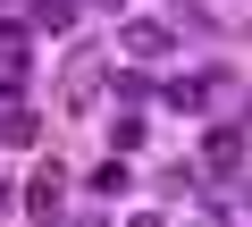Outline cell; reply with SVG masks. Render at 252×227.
<instances>
[{"mask_svg": "<svg viewBox=\"0 0 252 227\" xmlns=\"http://www.w3.org/2000/svg\"><path fill=\"white\" fill-rule=\"evenodd\" d=\"M0 143H17V152H34V143H42V118L26 109V93H17V84H0Z\"/></svg>", "mask_w": 252, "mask_h": 227, "instance_id": "6da1fadb", "label": "cell"}, {"mask_svg": "<svg viewBox=\"0 0 252 227\" xmlns=\"http://www.w3.org/2000/svg\"><path fill=\"white\" fill-rule=\"evenodd\" d=\"M118 51H126V59H168V51H177V34H168L160 17H135V26L118 34Z\"/></svg>", "mask_w": 252, "mask_h": 227, "instance_id": "7a4b0ae2", "label": "cell"}, {"mask_svg": "<svg viewBox=\"0 0 252 227\" xmlns=\"http://www.w3.org/2000/svg\"><path fill=\"white\" fill-rule=\"evenodd\" d=\"M235 160H244V135H235V127H210V135H202V168H219V177H227Z\"/></svg>", "mask_w": 252, "mask_h": 227, "instance_id": "3957f363", "label": "cell"}, {"mask_svg": "<svg viewBox=\"0 0 252 227\" xmlns=\"http://www.w3.org/2000/svg\"><path fill=\"white\" fill-rule=\"evenodd\" d=\"M0 67H9V76L34 67V26H0Z\"/></svg>", "mask_w": 252, "mask_h": 227, "instance_id": "277c9868", "label": "cell"}, {"mask_svg": "<svg viewBox=\"0 0 252 227\" xmlns=\"http://www.w3.org/2000/svg\"><path fill=\"white\" fill-rule=\"evenodd\" d=\"M59 194H67V177H59V168H42V177L26 185V219H51V210H59Z\"/></svg>", "mask_w": 252, "mask_h": 227, "instance_id": "5b68a950", "label": "cell"}, {"mask_svg": "<svg viewBox=\"0 0 252 227\" xmlns=\"http://www.w3.org/2000/svg\"><path fill=\"white\" fill-rule=\"evenodd\" d=\"M84 185H93V194H101V202H118V194H126V185H135V168H126V160H101V168H93V177H84Z\"/></svg>", "mask_w": 252, "mask_h": 227, "instance_id": "8992f818", "label": "cell"}, {"mask_svg": "<svg viewBox=\"0 0 252 227\" xmlns=\"http://www.w3.org/2000/svg\"><path fill=\"white\" fill-rule=\"evenodd\" d=\"M109 143H118V152H143V143H152V127L126 109V118H109Z\"/></svg>", "mask_w": 252, "mask_h": 227, "instance_id": "52a82bcc", "label": "cell"}, {"mask_svg": "<svg viewBox=\"0 0 252 227\" xmlns=\"http://www.w3.org/2000/svg\"><path fill=\"white\" fill-rule=\"evenodd\" d=\"M126 227H168V219H160V210H135V219H126Z\"/></svg>", "mask_w": 252, "mask_h": 227, "instance_id": "ba28073f", "label": "cell"}, {"mask_svg": "<svg viewBox=\"0 0 252 227\" xmlns=\"http://www.w3.org/2000/svg\"><path fill=\"white\" fill-rule=\"evenodd\" d=\"M202 227H219V219H202Z\"/></svg>", "mask_w": 252, "mask_h": 227, "instance_id": "9c48e42d", "label": "cell"}]
</instances>
